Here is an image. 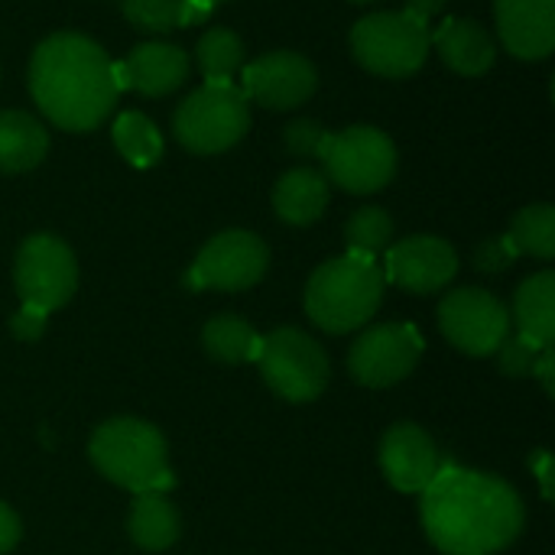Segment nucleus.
<instances>
[{
  "label": "nucleus",
  "instance_id": "obj_31",
  "mask_svg": "<svg viewBox=\"0 0 555 555\" xmlns=\"http://www.w3.org/2000/svg\"><path fill=\"white\" fill-rule=\"evenodd\" d=\"M514 260H517V250H514V244L507 241V234L488 237V241H481V244L475 247V267H478L481 273H501V270H507Z\"/></svg>",
  "mask_w": 555,
  "mask_h": 555
},
{
  "label": "nucleus",
  "instance_id": "obj_2",
  "mask_svg": "<svg viewBox=\"0 0 555 555\" xmlns=\"http://www.w3.org/2000/svg\"><path fill=\"white\" fill-rule=\"evenodd\" d=\"M29 94L55 127L85 133L101 127L117 104L107 52L81 33H52L29 59Z\"/></svg>",
  "mask_w": 555,
  "mask_h": 555
},
{
  "label": "nucleus",
  "instance_id": "obj_23",
  "mask_svg": "<svg viewBox=\"0 0 555 555\" xmlns=\"http://www.w3.org/2000/svg\"><path fill=\"white\" fill-rule=\"evenodd\" d=\"M260 341L263 338L241 315H215L205 325V332H202L205 351L215 361H221V364H247V361H257Z\"/></svg>",
  "mask_w": 555,
  "mask_h": 555
},
{
  "label": "nucleus",
  "instance_id": "obj_4",
  "mask_svg": "<svg viewBox=\"0 0 555 555\" xmlns=\"http://www.w3.org/2000/svg\"><path fill=\"white\" fill-rule=\"evenodd\" d=\"M88 455L94 468L124 491L166 494L176 485L166 439L156 426L143 420L117 416L101 423L91 436Z\"/></svg>",
  "mask_w": 555,
  "mask_h": 555
},
{
  "label": "nucleus",
  "instance_id": "obj_27",
  "mask_svg": "<svg viewBox=\"0 0 555 555\" xmlns=\"http://www.w3.org/2000/svg\"><path fill=\"white\" fill-rule=\"evenodd\" d=\"M393 241V218L384 208H358L348 224H345V244L348 254H364V257H377L387 244Z\"/></svg>",
  "mask_w": 555,
  "mask_h": 555
},
{
  "label": "nucleus",
  "instance_id": "obj_10",
  "mask_svg": "<svg viewBox=\"0 0 555 555\" xmlns=\"http://www.w3.org/2000/svg\"><path fill=\"white\" fill-rule=\"evenodd\" d=\"M439 328L459 351L488 358L511 335V312L494 293L465 286V289H452L442 299Z\"/></svg>",
  "mask_w": 555,
  "mask_h": 555
},
{
  "label": "nucleus",
  "instance_id": "obj_7",
  "mask_svg": "<svg viewBox=\"0 0 555 555\" xmlns=\"http://www.w3.org/2000/svg\"><path fill=\"white\" fill-rule=\"evenodd\" d=\"M325 179L351 195L380 192L397 172V146L377 127H348L328 133L322 150Z\"/></svg>",
  "mask_w": 555,
  "mask_h": 555
},
{
  "label": "nucleus",
  "instance_id": "obj_11",
  "mask_svg": "<svg viewBox=\"0 0 555 555\" xmlns=\"http://www.w3.org/2000/svg\"><path fill=\"white\" fill-rule=\"evenodd\" d=\"M267 263H270V250L257 234L221 231L202 247L185 283L192 289L234 293V289H247V286L260 283V276L267 273Z\"/></svg>",
  "mask_w": 555,
  "mask_h": 555
},
{
  "label": "nucleus",
  "instance_id": "obj_18",
  "mask_svg": "<svg viewBox=\"0 0 555 555\" xmlns=\"http://www.w3.org/2000/svg\"><path fill=\"white\" fill-rule=\"evenodd\" d=\"M433 46L439 49L442 62L465 78L485 75L498 59V46L491 33L465 16H449L446 23H439V29L433 33Z\"/></svg>",
  "mask_w": 555,
  "mask_h": 555
},
{
  "label": "nucleus",
  "instance_id": "obj_15",
  "mask_svg": "<svg viewBox=\"0 0 555 555\" xmlns=\"http://www.w3.org/2000/svg\"><path fill=\"white\" fill-rule=\"evenodd\" d=\"M380 468L400 494H423L439 472V449L420 426L397 423L380 442Z\"/></svg>",
  "mask_w": 555,
  "mask_h": 555
},
{
  "label": "nucleus",
  "instance_id": "obj_33",
  "mask_svg": "<svg viewBox=\"0 0 555 555\" xmlns=\"http://www.w3.org/2000/svg\"><path fill=\"white\" fill-rule=\"evenodd\" d=\"M23 537V527H20V517L0 501V555L10 553Z\"/></svg>",
  "mask_w": 555,
  "mask_h": 555
},
{
  "label": "nucleus",
  "instance_id": "obj_5",
  "mask_svg": "<svg viewBox=\"0 0 555 555\" xmlns=\"http://www.w3.org/2000/svg\"><path fill=\"white\" fill-rule=\"evenodd\" d=\"M433 49V29L426 20L406 10H384L371 13L354 23L351 29V52L354 59L384 78H410L426 65Z\"/></svg>",
  "mask_w": 555,
  "mask_h": 555
},
{
  "label": "nucleus",
  "instance_id": "obj_8",
  "mask_svg": "<svg viewBox=\"0 0 555 555\" xmlns=\"http://www.w3.org/2000/svg\"><path fill=\"white\" fill-rule=\"evenodd\" d=\"M260 374L286 403H312L328 384V358L315 338L299 328H276L260 341Z\"/></svg>",
  "mask_w": 555,
  "mask_h": 555
},
{
  "label": "nucleus",
  "instance_id": "obj_37",
  "mask_svg": "<svg viewBox=\"0 0 555 555\" xmlns=\"http://www.w3.org/2000/svg\"><path fill=\"white\" fill-rule=\"evenodd\" d=\"M550 465H553V459H550V452L543 449V452L533 459V468H537V475H540V485H543V498H553V478H550Z\"/></svg>",
  "mask_w": 555,
  "mask_h": 555
},
{
  "label": "nucleus",
  "instance_id": "obj_26",
  "mask_svg": "<svg viewBox=\"0 0 555 555\" xmlns=\"http://www.w3.org/2000/svg\"><path fill=\"white\" fill-rule=\"evenodd\" d=\"M114 146L137 169L156 166L163 156V137H159L156 124L140 111H127L114 120Z\"/></svg>",
  "mask_w": 555,
  "mask_h": 555
},
{
  "label": "nucleus",
  "instance_id": "obj_12",
  "mask_svg": "<svg viewBox=\"0 0 555 555\" xmlns=\"http://www.w3.org/2000/svg\"><path fill=\"white\" fill-rule=\"evenodd\" d=\"M423 348V335L406 322L374 325L351 345L348 371L364 387H393L416 371Z\"/></svg>",
  "mask_w": 555,
  "mask_h": 555
},
{
  "label": "nucleus",
  "instance_id": "obj_6",
  "mask_svg": "<svg viewBox=\"0 0 555 555\" xmlns=\"http://www.w3.org/2000/svg\"><path fill=\"white\" fill-rule=\"evenodd\" d=\"M250 127V101L237 85H211L205 81L185 101H179L172 114L176 140L198 156L224 153L237 140H244Z\"/></svg>",
  "mask_w": 555,
  "mask_h": 555
},
{
  "label": "nucleus",
  "instance_id": "obj_16",
  "mask_svg": "<svg viewBox=\"0 0 555 555\" xmlns=\"http://www.w3.org/2000/svg\"><path fill=\"white\" fill-rule=\"evenodd\" d=\"M117 91L130 88L146 98L176 91L189 78V52L172 42H143L133 46L124 62H114Z\"/></svg>",
  "mask_w": 555,
  "mask_h": 555
},
{
  "label": "nucleus",
  "instance_id": "obj_22",
  "mask_svg": "<svg viewBox=\"0 0 555 555\" xmlns=\"http://www.w3.org/2000/svg\"><path fill=\"white\" fill-rule=\"evenodd\" d=\"M130 540L133 546L146 550V553H163L179 540V514L176 507L166 501V494H137L133 507H130V520H127Z\"/></svg>",
  "mask_w": 555,
  "mask_h": 555
},
{
  "label": "nucleus",
  "instance_id": "obj_17",
  "mask_svg": "<svg viewBox=\"0 0 555 555\" xmlns=\"http://www.w3.org/2000/svg\"><path fill=\"white\" fill-rule=\"evenodd\" d=\"M494 16L511 55L537 62L555 49V0H494Z\"/></svg>",
  "mask_w": 555,
  "mask_h": 555
},
{
  "label": "nucleus",
  "instance_id": "obj_29",
  "mask_svg": "<svg viewBox=\"0 0 555 555\" xmlns=\"http://www.w3.org/2000/svg\"><path fill=\"white\" fill-rule=\"evenodd\" d=\"M332 130H325L322 124L315 120H293L286 130H283V140H286V150L299 159H319L322 150H325V140H328Z\"/></svg>",
  "mask_w": 555,
  "mask_h": 555
},
{
  "label": "nucleus",
  "instance_id": "obj_9",
  "mask_svg": "<svg viewBox=\"0 0 555 555\" xmlns=\"http://www.w3.org/2000/svg\"><path fill=\"white\" fill-rule=\"evenodd\" d=\"M16 293L23 306H33L39 312L62 309L78 286V263L72 247L55 234H33L16 250L13 267Z\"/></svg>",
  "mask_w": 555,
  "mask_h": 555
},
{
  "label": "nucleus",
  "instance_id": "obj_24",
  "mask_svg": "<svg viewBox=\"0 0 555 555\" xmlns=\"http://www.w3.org/2000/svg\"><path fill=\"white\" fill-rule=\"evenodd\" d=\"M198 68L211 85H234V75L244 68V39L228 26H211L195 46Z\"/></svg>",
  "mask_w": 555,
  "mask_h": 555
},
{
  "label": "nucleus",
  "instance_id": "obj_19",
  "mask_svg": "<svg viewBox=\"0 0 555 555\" xmlns=\"http://www.w3.org/2000/svg\"><path fill=\"white\" fill-rule=\"evenodd\" d=\"M514 325L517 335L537 351L553 348L555 341V273L543 270L520 283L514 296Z\"/></svg>",
  "mask_w": 555,
  "mask_h": 555
},
{
  "label": "nucleus",
  "instance_id": "obj_32",
  "mask_svg": "<svg viewBox=\"0 0 555 555\" xmlns=\"http://www.w3.org/2000/svg\"><path fill=\"white\" fill-rule=\"evenodd\" d=\"M46 322H49L46 312H39V309H33V306H20V312L10 319V332H13L20 341H36V338H42Z\"/></svg>",
  "mask_w": 555,
  "mask_h": 555
},
{
  "label": "nucleus",
  "instance_id": "obj_30",
  "mask_svg": "<svg viewBox=\"0 0 555 555\" xmlns=\"http://www.w3.org/2000/svg\"><path fill=\"white\" fill-rule=\"evenodd\" d=\"M494 354H498L501 374H507V377H527L533 371V361H537L540 351L533 345H527L520 335H507Z\"/></svg>",
  "mask_w": 555,
  "mask_h": 555
},
{
  "label": "nucleus",
  "instance_id": "obj_1",
  "mask_svg": "<svg viewBox=\"0 0 555 555\" xmlns=\"http://www.w3.org/2000/svg\"><path fill=\"white\" fill-rule=\"evenodd\" d=\"M423 530L446 555H494L524 530L520 494L481 472L439 465L420 504Z\"/></svg>",
  "mask_w": 555,
  "mask_h": 555
},
{
  "label": "nucleus",
  "instance_id": "obj_35",
  "mask_svg": "<svg viewBox=\"0 0 555 555\" xmlns=\"http://www.w3.org/2000/svg\"><path fill=\"white\" fill-rule=\"evenodd\" d=\"M530 374H537L540 377V384H543V390L553 397L555 393V361H553V348H543L540 354H537V361H533V371Z\"/></svg>",
  "mask_w": 555,
  "mask_h": 555
},
{
  "label": "nucleus",
  "instance_id": "obj_39",
  "mask_svg": "<svg viewBox=\"0 0 555 555\" xmlns=\"http://www.w3.org/2000/svg\"><path fill=\"white\" fill-rule=\"evenodd\" d=\"M211 3H221V0H211Z\"/></svg>",
  "mask_w": 555,
  "mask_h": 555
},
{
  "label": "nucleus",
  "instance_id": "obj_13",
  "mask_svg": "<svg viewBox=\"0 0 555 555\" xmlns=\"http://www.w3.org/2000/svg\"><path fill=\"white\" fill-rule=\"evenodd\" d=\"M315 85H319L315 65L306 55L286 49L254 59L250 65H244V78H241L244 98L270 111L299 107L302 101L312 98Z\"/></svg>",
  "mask_w": 555,
  "mask_h": 555
},
{
  "label": "nucleus",
  "instance_id": "obj_3",
  "mask_svg": "<svg viewBox=\"0 0 555 555\" xmlns=\"http://www.w3.org/2000/svg\"><path fill=\"white\" fill-rule=\"evenodd\" d=\"M384 270L377 257L345 254L322 263L306 283L309 319L332 335H348L374 319L384 299Z\"/></svg>",
  "mask_w": 555,
  "mask_h": 555
},
{
  "label": "nucleus",
  "instance_id": "obj_25",
  "mask_svg": "<svg viewBox=\"0 0 555 555\" xmlns=\"http://www.w3.org/2000/svg\"><path fill=\"white\" fill-rule=\"evenodd\" d=\"M507 241L514 244L517 257L530 254L537 260H553L555 257V208L540 202L527 205L524 211L514 215Z\"/></svg>",
  "mask_w": 555,
  "mask_h": 555
},
{
  "label": "nucleus",
  "instance_id": "obj_34",
  "mask_svg": "<svg viewBox=\"0 0 555 555\" xmlns=\"http://www.w3.org/2000/svg\"><path fill=\"white\" fill-rule=\"evenodd\" d=\"M215 3L211 0H179V26L205 23L211 16Z\"/></svg>",
  "mask_w": 555,
  "mask_h": 555
},
{
  "label": "nucleus",
  "instance_id": "obj_20",
  "mask_svg": "<svg viewBox=\"0 0 555 555\" xmlns=\"http://www.w3.org/2000/svg\"><path fill=\"white\" fill-rule=\"evenodd\" d=\"M273 208L293 228L315 224L328 208V179L309 166L289 169L273 189Z\"/></svg>",
  "mask_w": 555,
  "mask_h": 555
},
{
  "label": "nucleus",
  "instance_id": "obj_21",
  "mask_svg": "<svg viewBox=\"0 0 555 555\" xmlns=\"http://www.w3.org/2000/svg\"><path fill=\"white\" fill-rule=\"evenodd\" d=\"M49 153L46 127L26 111H0V172H29Z\"/></svg>",
  "mask_w": 555,
  "mask_h": 555
},
{
  "label": "nucleus",
  "instance_id": "obj_36",
  "mask_svg": "<svg viewBox=\"0 0 555 555\" xmlns=\"http://www.w3.org/2000/svg\"><path fill=\"white\" fill-rule=\"evenodd\" d=\"M442 7H446V0H406V3H403L406 13H413V16L426 20V23H429L436 13H442Z\"/></svg>",
  "mask_w": 555,
  "mask_h": 555
},
{
  "label": "nucleus",
  "instance_id": "obj_38",
  "mask_svg": "<svg viewBox=\"0 0 555 555\" xmlns=\"http://www.w3.org/2000/svg\"><path fill=\"white\" fill-rule=\"evenodd\" d=\"M354 3H371V0H354Z\"/></svg>",
  "mask_w": 555,
  "mask_h": 555
},
{
  "label": "nucleus",
  "instance_id": "obj_14",
  "mask_svg": "<svg viewBox=\"0 0 555 555\" xmlns=\"http://www.w3.org/2000/svg\"><path fill=\"white\" fill-rule=\"evenodd\" d=\"M459 273V254L449 241L416 234L387 250L384 280L410 293H439Z\"/></svg>",
  "mask_w": 555,
  "mask_h": 555
},
{
  "label": "nucleus",
  "instance_id": "obj_28",
  "mask_svg": "<svg viewBox=\"0 0 555 555\" xmlns=\"http://www.w3.org/2000/svg\"><path fill=\"white\" fill-rule=\"evenodd\" d=\"M120 10L127 23L146 33H166L179 26V0H124Z\"/></svg>",
  "mask_w": 555,
  "mask_h": 555
}]
</instances>
